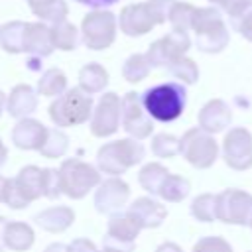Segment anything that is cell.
I'll return each instance as SVG.
<instances>
[{"label": "cell", "mask_w": 252, "mask_h": 252, "mask_svg": "<svg viewBox=\"0 0 252 252\" xmlns=\"http://www.w3.org/2000/svg\"><path fill=\"white\" fill-rule=\"evenodd\" d=\"M144 108L148 114L158 122H173L177 120L187 104V89L179 81H167L159 83L156 87H150L142 94Z\"/></svg>", "instance_id": "obj_1"}, {"label": "cell", "mask_w": 252, "mask_h": 252, "mask_svg": "<svg viewBox=\"0 0 252 252\" xmlns=\"http://www.w3.org/2000/svg\"><path fill=\"white\" fill-rule=\"evenodd\" d=\"M191 30L195 33V45L203 53H220L230 41V32L222 20L220 10L215 6L197 8Z\"/></svg>", "instance_id": "obj_2"}, {"label": "cell", "mask_w": 252, "mask_h": 252, "mask_svg": "<svg viewBox=\"0 0 252 252\" xmlns=\"http://www.w3.org/2000/svg\"><path fill=\"white\" fill-rule=\"evenodd\" d=\"M146 156L144 146L136 138H124L114 140L98 148L96 152V167L100 173H106L108 177H118L126 169L138 165Z\"/></svg>", "instance_id": "obj_3"}, {"label": "cell", "mask_w": 252, "mask_h": 252, "mask_svg": "<svg viewBox=\"0 0 252 252\" xmlns=\"http://www.w3.org/2000/svg\"><path fill=\"white\" fill-rule=\"evenodd\" d=\"M49 118L53 120L55 126L61 128H71L85 124L93 116V96L85 93L79 85L65 91L61 96H57L49 104Z\"/></svg>", "instance_id": "obj_4"}, {"label": "cell", "mask_w": 252, "mask_h": 252, "mask_svg": "<svg viewBox=\"0 0 252 252\" xmlns=\"http://www.w3.org/2000/svg\"><path fill=\"white\" fill-rule=\"evenodd\" d=\"M59 173H61V189L69 199H83L102 183L100 169L77 158H67L61 163Z\"/></svg>", "instance_id": "obj_5"}, {"label": "cell", "mask_w": 252, "mask_h": 252, "mask_svg": "<svg viewBox=\"0 0 252 252\" xmlns=\"http://www.w3.org/2000/svg\"><path fill=\"white\" fill-rule=\"evenodd\" d=\"M219 152H220V146L215 140V136L205 132L199 126L189 128L179 138V154L185 158L189 165L197 169H209L217 161Z\"/></svg>", "instance_id": "obj_6"}, {"label": "cell", "mask_w": 252, "mask_h": 252, "mask_svg": "<svg viewBox=\"0 0 252 252\" xmlns=\"http://www.w3.org/2000/svg\"><path fill=\"white\" fill-rule=\"evenodd\" d=\"M118 22L110 10H91L81 22V39L93 51L110 47L116 39Z\"/></svg>", "instance_id": "obj_7"}, {"label": "cell", "mask_w": 252, "mask_h": 252, "mask_svg": "<svg viewBox=\"0 0 252 252\" xmlns=\"http://www.w3.org/2000/svg\"><path fill=\"white\" fill-rule=\"evenodd\" d=\"M217 219L224 224L250 226L252 222V195L228 187L217 193Z\"/></svg>", "instance_id": "obj_8"}, {"label": "cell", "mask_w": 252, "mask_h": 252, "mask_svg": "<svg viewBox=\"0 0 252 252\" xmlns=\"http://www.w3.org/2000/svg\"><path fill=\"white\" fill-rule=\"evenodd\" d=\"M220 154L224 163L234 171H246L252 167V134L244 126L228 128L222 138Z\"/></svg>", "instance_id": "obj_9"}, {"label": "cell", "mask_w": 252, "mask_h": 252, "mask_svg": "<svg viewBox=\"0 0 252 252\" xmlns=\"http://www.w3.org/2000/svg\"><path fill=\"white\" fill-rule=\"evenodd\" d=\"M189 47H191L189 33L179 32V30H171L163 37L152 41L146 55H148V61L152 63V67H165L167 69L175 59L183 57Z\"/></svg>", "instance_id": "obj_10"}, {"label": "cell", "mask_w": 252, "mask_h": 252, "mask_svg": "<svg viewBox=\"0 0 252 252\" xmlns=\"http://www.w3.org/2000/svg\"><path fill=\"white\" fill-rule=\"evenodd\" d=\"M122 124V98L116 93H104L91 116V134L96 138L112 136Z\"/></svg>", "instance_id": "obj_11"}, {"label": "cell", "mask_w": 252, "mask_h": 252, "mask_svg": "<svg viewBox=\"0 0 252 252\" xmlns=\"http://www.w3.org/2000/svg\"><path fill=\"white\" fill-rule=\"evenodd\" d=\"M122 128L136 140H144L154 132V118L144 108L142 94L136 91L122 96Z\"/></svg>", "instance_id": "obj_12"}, {"label": "cell", "mask_w": 252, "mask_h": 252, "mask_svg": "<svg viewBox=\"0 0 252 252\" xmlns=\"http://www.w3.org/2000/svg\"><path fill=\"white\" fill-rule=\"evenodd\" d=\"M130 197V187L120 177H108L104 179L93 197V205L100 215H114L120 211Z\"/></svg>", "instance_id": "obj_13"}, {"label": "cell", "mask_w": 252, "mask_h": 252, "mask_svg": "<svg viewBox=\"0 0 252 252\" xmlns=\"http://www.w3.org/2000/svg\"><path fill=\"white\" fill-rule=\"evenodd\" d=\"M156 26L146 2H136V4H128L126 8H122L120 16H118V28L122 30V33L130 35V37H140L146 35L148 32H152Z\"/></svg>", "instance_id": "obj_14"}, {"label": "cell", "mask_w": 252, "mask_h": 252, "mask_svg": "<svg viewBox=\"0 0 252 252\" xmlns=\"http://www.w3.org/2000/svg\"><path fill=\"white\" fill-rule=\"evenodd\" d=\"M197 122L199 128H203L209 134H219L224 132L230 122H232V108L228 106V102H224L222 98H211L209 102H205L197 114Z\"/></svg>", "instance_id": "obj_15"}, {"label": "cell", "mask_w": 252, "mask_h": 252, "mask_svg": "<svg viewBox=\"0 0 252 252\" xmlns=\"http://www.w3.org/2000/svg\"><path fill=\"white\" fill-rule=\"evenodd\" d=\"M24 51L30 57H49L55 51L53 45V35H51V26L45 22H33L28 24L26 35H24Z\"/></svg>", "instance_id": "obj_16"}, {"label": "cell", "mask_w": 252, "mask_h": 252, "mask_svg": "<svg viewBox=\"0 0 252 252\" xmlns=\"http://www.w3.org/2000/svg\"><path fill=\"white\" fill-rule=\"evenodd\" d=\"M49 128H45L35 118H20V122L12 128V142L20 150H41Z\"/></svg>", "instance_id": "obj_17"}, {"label": "cell", "mask_w": 252, "mask_h": 252, "mask_svg": "<svg viewBox=\"0 0 252 252\" xmlns=\"http://www.w3.org/2000/svg\"><path fill=\"white\" fill-rule=\"evenodd\" d=\"M128 213L142 224V228H158L167 217L165 205H161L152 197H138L130 205Z\"/></svg>", "instance_id": "obj_18"}, {"label": "cell", "mask_w": 252, "mask_h": 252, "mask_svg": "<svg viewBox=\"0 0 252 252\" xmlns=\"http://www.w3.org/2000/svg\"><path fill=\"white\" fill-rule=\"evenodd\" d=\"M37 108V93L30 85H16L6 102V110L12 118H28Z\"/></svg>", "instance_id": "obj_19"}, {"label": "cell", "mask_w": 252, "mask_h": 252, "mask_svg": "<svg viewBox=\"0 0 252 252\" xmlns=\"http://www.w3.org/2000/svg\"><path fill=\"white\" fill-rule=\"evenodd\" d=\"M33 220H35V224L41 226L43 230H47V232H55V234H57V232L67 230V228L73 224V220H75V213H73V209L59 205V207H49V209L37 213Z\"/></svg>", "instance_id": "obj_20"}, {"label": "cell", "mask_w": 252, "mask_h": 252, "mask_svg": "<svg viewBox=\"0 0 252 252\" xmlns=\"http://www.w3.org/2000/svg\"><path fill=\"white\" fill-rule=\"evenodd\" d=\"M142 224L126 211V213H114L108 219V226H106V234L124 242H134L136 236L140 234Z\"/></svg>", "instance_id": "obj_21"}, {"label": "cell", "mask_w": 252, "mask_h": 252, "mask_svg": "<svg viewBox=\"0 0 252 252\" xmlns=\"http://www.w3.org/2000/svg\"><path fill=\"white\" fill-rule=\"evenodd\" d=\"M4 240H6V248H10L14 252H26L28 248H32V244L35 240V232L28 222L8 220Z\"/></svg>", "instance_id": "obj_22"}, {"label": "cell", "mask_w": 252, "mask_h": 252, "mask_svg": "<svg viewBox=\"0 0 252 252\" xmlns=\"http://www.w3.org/2000/svg\"><path fill=\"white\" fill-rule=\"evenodd\" d=\"M30 10L45 24H57V22H63L67 20V14H69V8H67V2L65 0H26Z\"/></svg>", "instance_id": "obj_23"}, {"label": "cell", "mask_w": 252, "mask_h": 252, "mask_svg": "<svg viewBox=\"0 0 252 252\" xmlns=\"http://www.w3.org/2000/svg\"><path fill=\"white\" fill-rule=\"evenodd\" d=\"M108 85V73L100 63H87L81 67L79 71V87L89 93V94H96L100 91H104Z\"/></svg>", "instance_id": "obj_24"}, {"label": "cell", "mask_w": 252, "mask_h": 252, "mask_svg": "<svg viewBox=\"0 0 252 252\" xmlns=\"http://www.w3.org/2000/svg\"><path fill=\"white\" fill-rule=\"evenodd\" d=\"M41 167L37 165H26L20 169V173L16 175L18 187L22 191V195L26 197L28 203L43 197V189H41Z\"/></svg>", "instance_id": "obj_25"}, {"label": "cell", "mask_w": 252, "mask_h": 252, "mask_svg": "<svg viewBox=\"0 0 252 252\" xmlns=\"http://www.w3.org/2000/svg\"><path fill=\"white\" fill-rule=\"evenodd\" d=\"M28 22L16 20V22H6L0 26V47L6 53H22L24 51V35H26Z\"/></svg>", "instance_id": "obj_26"}, {"label": "cell", "mask_w": 252, "mask_h": 252, "mask_svg": "<svg viewBox=\"0 0 252 252\" xmlns=\"http://www.w3.org/2000/svg\"><path fill=\"white\" fill-rule=\"evenodd\" d=\"M167 175H169L167 167H163V165L158 163V161H150V163H146V165L140 169V173H138V183H140L142 189H146L150 195H159V191H161V187H163Z\"/></svg>", "instance_id": "obj_27"}, {"label": "cell", "mask_w": 252, "mask_h": 252, "mask_svg": "<svg viewBox=\"0 0 252 252\" xmlns=\"http://www.w3.org/2000/svg\"><path fill=\"white\" fill-rule=\"evenodd\" d=\"M51 35H53L55 49H61V51H73L79 45V41H83L77 26L71 24L69 20L53 24L51 26Z\"/></svg>", "instance_id": "obj_28"}, {"label": "cell", "mask_w": 252, "mask_h": 252, "mask_svg": "<svg viewBox=\"0 0 252 252\" xmlns=\"http://www.w3.org/2000/svg\"><path fill=\"white\" fill-rule=\"evenodd\" d=\"M65 91H67V77L57 67L47 69L41 75V79L37 81V94H43V96H61Z\"/></svg>", "instance_id": "obj_29"}, {"label": "cell", "mask_w": 252, "mask_h": 252, "mask_svg": "<svg viewBox=\"0 0 252 252\" xmlns=\"http://www.w3.org/2000/svg\"><path fill=\"white\" fill-rule=\"evenodd\" d=\"M152 63L148 61V55L146 53H132L124 65H122V77L128 81V83H140L144 81L150 71H152Z\"/></svg>", "instance_id": "obj_30"}, {"label": "cell", "mask_w": 252, "mask_h": 252, "mask_svg": "<svg viewBox=\"0 0 252 252\" xmlns=\"http://www.w3.org/2000/svg\"><path fill=\"white\" fill-rule=\"evenodd\" d=\"M193 219H197L199 222H213L219 220L217 219V195L215 193H201L191 201L189 207Z\"/></svg>", "instance_id": "obj_31"}, {"label": "cell", "mask_w": 252, "mask_h": 252, "mask_svg": "<svg viewBox=\"0 0 252 252\" xmlns=\"http://www.w3.org/2000/svg\"><path fill=\"white\" fill-rule=\"evenodd\" d=\"M189 191H191L189 179L169 173L165 183H163V187H161V191H159V197L163 201H167V203H181L183 199H187Z\"/></svg>", "instance_id": "obj_32"}, {"label": "cell", "mask_w": 252, "mask_h": 252, "mask_svg": "<svg viewBox=\"0 0 252 252\" xmlns=\"http://www.w3.org/2000/svg\"><path fill=\"white\" fill-rule=\"evenodd\" d=\"M167 73L175 81H179L183 85H195L199 81V67H197V63L191 57H185V55L179 57V59H175L167 67Z\"/></svg>", "instance_id": "obj_33"}, {"label": "cell", "mask_w": 252, "mask_h": 252, "mask_svg": "<svg viewBox=\"0 0 252 252\" xmlns=\"http://www.w3.org/2000/svg\"><path fill=\"white\" fill-rule=\"evenodd\" d=\"M67 148H69V138H67V134H65L63 130H59V128H49L47 138H45V142H43L39 154H41L43 158L55 159V158H61V156L67 152Z\"/></svg>", "instance_id": "obj_34"}, {"label": "cell", "mask_w": 252, "mask_h": 252, "mask_svg": "<svg viewBox=\"0 0 252 252\" xmlns=\"http://www.w3.org/2000/svg\"><path fill=\"white\" fill-rule=\"evenodd\" d=\"M197 6L189 4V2H175L169 14V24L173 30L179 32H189L193 26V16H195Z\"/></svg>", "instance_id": "obj_35"}, {"label": "cell", "mask_w": 252, "mask_h": 252, "mask_svg": "<svg viewBox=\"0 0 252 252\" xmlns=\"http://www.w3.org/2000/svg\"><path fill=\"white\" fill-rule=\"evenodd\" d=\"M152 154L156 158H163V159L177 156L179 154V138H175L173 134H165V132L156 134L152 138Z\"/></svg>", "instance_id": "obj_36"}, {"label": "cell", "mask_w": 252, "mask_h": 252, "mask_svg": "<svg viewBox=\"0 0 252 252\" xmlns=\"http://www.w3.org/2000/svg\"><path fill=\"white\" fill-rule=\"evenodd\" d=\"M215 8H219V10H222L228 18H230V22H232V26L252 8V0H209Z\"/></svg>", "instance_id": "obj_37"}, {"label": "cell", "mask_w": 252, "mask_h": 252, "mask_svg": "<svg viewBox=\"0 0 252 252\" xmlns=\"http://www.w3.org/2000/svg\"><path fill=\"white\" fill-rule=\"evenodd\" d=\"M41 189H43V197H47V199H57L63 193L59 169L43 167V171H41Z\"/></svg>", "instance_id": "obj_38"}, {"label": "cell", "mask_w": 252, "mask_h": 252, "mask_svg": "<svg viewBox=\"0 0 252 252\" xmlns=\"http://www.w3.org/2000/svg\"><path fill=\"white\" fill-rule=\"evenodd\" d=\"M191 252H232V246L222 236H203L193 244Z\"/></svg>", "instance_id": "obj_39"}, {"label": "cell", "mask_w": 252, "mask_h": 252, "mask_svg": "<svg viewBox=\"0 0 252 252\" xmlns=\"http://www.w3.org/2000/svg\"><path fill=\"white\" fill-rule=\"evenodd\" d=\"M175 2L177 0H146V6L150 10L156 26L169 22V14H171V8Z\"/></svg>", "instance_id": "obj_40"}, {"label": "cell", "mask_w": 252, "mask_h": 252, "mask_svg": "<svg viewBox=\"0 0 252 252\" xmlns=\"http://www.w3.org/2000/svg\"><path fill=\"white\" fill-rule=\"evenodd\" d=\"M4 205H8L10 209H26L30 203L26 201V197L22 195L16 177H8V187H6V199Z\"/></svg>", "instance_id": "obj_41"}, {"label": "cell", "mask_w": 252, "mask_h": 252, "mask_svg": "<svg viewBox=\"0 0 252 252\" xmlns=\"http://www.w3.org/2000/svg\"><path fill=\"white\" fill-rule=\"evenodd\" d=\"M102 250L104 252H134V242H124L112 236H104L102 238Z\"/></svg>", "instance_id": "obj_42"}, {"label": "cell", "mask_w": 252, "mask_h": 252, "mask_svg": "<svg viewBox=\"0 0 252 252\" xmlns=\"http://www.w3.org/2000/svg\"><path fill=\"white\" fill-rule=\"evenodd\" d=\"M234 28L238 30V33H240L244 39L252 41V8L234 24Z\"/></svg>", "instance_id": "obj_43"}, {"label": "cell", "mask_w": 252, "mask_h": 252, "mask_svg": "<svg viewBox=\"0 0 252 252\" xmlns=\"http://www.w3.org/2000/svg\"><path fill=\"white\" fill-rule=\"evenodd\" d=\"M69 252H98L94 242H91L89 238H75L69 244Z\"/></svg>", "instance_id": "obj_44"}, {"label": "cell", "mask_w": 252, "mask_h": 252, "mask_svg": "<svg viewBox=\"0 0 252 252\" xmlns=\"http://www.w3.org/2000/svg\"><path fill=\"white\" fill-rule=\"evenodd\" d=\"M75 2H79V4H83L87 8H93V10H106L112 4H116L118 0H75Z\"/></svg>", "instance_id": "obj_45"}, {"label": "cell", "mask_w": 252, "mask_h": 252, "mask_svg": "<svg viewBox=\"0 0 252 252\" xmlns=\"http://www.w3.org/2000/svg\"><path fill=\"white\" fill-rule=\"evenodd\" d=\"M156 252H183V250H181V246L175 244V242H161V244L156 248Z\"/></svg>", "instance_id": "obj_46"}, {"label": "cell", "mask_w": 252, "mask_h": 252, "mask_svg": "<svg viewBox=\"0 0 252 252\" xmlns=\"http://www.w3.org/2000/svg\"><path fill=\"white\" fill-rule=\"evenodd\" d=\"M6 224H8V219L0 215V252L6 250V240H4V234H6Z\"/></svg>", "instance_id": "obj_47"}, {"label": "cell", "mask_w": 252, "mask_h": 252, "mask_svg": "<svg viewBox=\"0 0 252 252\" xmlns=\"http://www.w3.org/2000/svg\"><path fill=\"white\" fill-rule=\"evenodd\" d=\"M43 252H69V246H65V244H61V242H53V244H49Z\"/></svg>", "instance_id": "obj_48"}, {"label": "cell", "mask_w": 252, "mask_h": 252, "mask_svg": "<svg viewBox=\"0 0 252 252\" xmlns=\"http://www.w3.org/2000/svg\"><path fill=\"white\" fill-rule=\"evenodd\" d=\"M28 69L30 71H39L41 69V57H30L28 59Z\"/></svg>", "instance_id": "obj_49"}, {"label": "cell", "mask_w": 252, "mask_h": 252, "mask_svg": "<svg viewBox=\"0 0 252 252\" xmlns=\"http://www.w3.org/2000/svg\"><path fill=\"white\" fill-rule=\"evenodd\" d=\"M6 187H8V177L0 175V203H4L6 199Z\"/></svg>", "instance_id": "obj_50"}, {"label": "cell", "mask_w": 252, "mask_h": 252, "mask_svg": "<svg viewBox=\"0 0 252 252\" xmlns=\"http://www.w3.org/2000/svg\"><path fill=\"white\" fill-rule=\"evenodd\" d=\"M6 159H8V150H6V146H4V142L0 140V167L6 163Z\"/></svg>", "instance_id": "obj_51"}, {"label": "cell", "mask_w": 252, "mask_h": 252, "mask_svg": "<svg viewBox=\"0 0 252 252\" xmlns=\"http://www.w3.org/2000/svg\"><path fill=\"white\" fill-rule=\"evenodd\" d=\"M6 102H8V96L0 91V114H2V110H4V106H6Z\"/></svg>", "instance_id": "obj_52"}, {"label": "cell", "mask_w": 252, "mask_h": 252, "mask_svg": "<svg viewBox=\"0 0 252 252\" xmlns=\"http://www.w3.org/2000/svg\"><path fill=\"white\" fill-rule=\"evenodd\" d=\"M250 228H252V222H250Z\"/></svg>", "instance_id": "obj_53"}, {"label": "cell", "mask_w": 252, "mask_h": 252, "mask_svg": "<svg viewBox=\"0 0 252 252\" xmlns=\"http://www.w3.org/2000/svg\"><path fill=\"white\" fill-rule=\"evenodd\" d=\"M102 252H104V250H102Z\"/></svg>", "instance_id": "obj_54"}, {"label": "cell", "mask_w": 252, "mask_h": 252, "mask_svg": "<svg viewBox=\"0 0 252 252\" xmlns=\"http://www.w3.org/2000/svg\"><path fill=\"white\" fill-rule=\"evenodd\" d=\"M250 252H252V250H250Z\"/></svg>", "instance_id": "obj_55"}]
</instances>
